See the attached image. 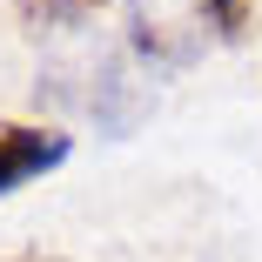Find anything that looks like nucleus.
I'll return each instance as SVG.
<instances>
[{"label": "nucleus", "mask_w": 262, "mask_h": 262, "mask_svg": "<svg viewBox=\"0 0 262 262\" xmlns=\"http://www.w3.org/2000/svg\"><path fill=\"white\" fill-rule=\"evenodd\" d=\"M7 262H40V255H7Z\"/></svg>", "instance_id": "4"}, {"label": "nucleus", "mask_w": 262, "mask_h": 262, "mask_svg": "<svg viewBox=\"0 0 262 262\" xmlns=\"http://www.w3.org/2000/svg\"><path fill=\"white\" fill-rule=\"evenodd\" d=\"M20 7V20L40 34V27H74V20H88V14H101L108 0H14Z\"/></svg>", "instance_id": "2"}, {"label": "nucleus", "mask_w": 262, "mask_h": 262, "mask_svg": "<svg viewBox=\"0 0 262 262\" xmlns=\"http://www.w3.org/2000/svg\"><path fill=\"white\" fill-rule=\"evenodd\" d=\"M195 14L215 27L222 40H249V20H255V0H195Z\"/></svg>", "instance_id": "3"}, {"label": "nucleus", "mask_w": 262, "mask_h": 262, "mask_svg": "<svg viewBox=\"0 0 262 262\" xmlns=\"http://www.w3.org/2000/svg\"><path fill=\"white\" fill-rule=\"evenodd\" d=\"M74 155V141L61 128H40V121H0V195H14L40 175H54Z\"/></svg>", "instance_id": "1"}]
</instances>
